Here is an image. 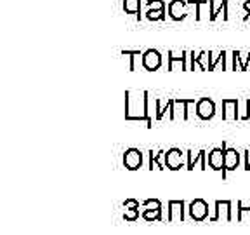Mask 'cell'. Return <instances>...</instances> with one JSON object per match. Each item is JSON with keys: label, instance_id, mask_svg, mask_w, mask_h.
Masks as SVG:
<instances>
[{"label": "cell", "instance_id": "obj_13", "mask_svg": "<svg viewBox=\"0 0 250 235\" xmlns=\"http://www.w3.org/2000/svg\"><path fill=\"white\" fill-rule=\"evenodd\" d=\"M224 148L226 145L223 143V148H212L207 153V161H208V167L212 171H221L224 172Z\"/></svg>", "mask_w": 250, "mask_h": 235}, {"label": "cell", "instance_id": "obj_12", "mask_svg": "<svg viewBox=\"0 0 250 235\" xmlns=\"http://www.w3.org/2000/svg\"><path fill=\"white\" fill-rule=\"evenodd\" d=\"M215 115V103L210 98H202L196 103V117L200 120H210Z\"/></svg>", "mask_w": 250, "mask_h": 235}, {"label": "cell", "instance_id": "obj_4", "mask_svg": "<svg viewBox=\"0 0 250 235\" xmlns=\"http://www.w3.org/2000/svg\"><path fill=\"white\" fill-rule=\"evenodd\" d=\"M188 214L193 221H203L208 218V204L203 199H195L188 206Z\"/></svg>", "mask_w": 250, "mask_h": 235}, {"label": "cell", "instance_id": "obj_25", "mask_svg": "<svg viewBox=\"0 0 250 235\" xmlns=\"http://www.w3.org/2000/svg\"><path fill=\"white\" fill-rule=\"evenodd\" d=\"M146 18L149 21H164L165 20V9H148Z\"/></svg>", "mask_w": 250, "mask_h": 235}, {"label": "cell", "instance_id": "obj_30", "mask_svg": "<svg viewBox=\"0 0 250 235\" xmlns=\"http://www.w3.org/2000/svg\"><path fill=\"white\" fill-rule=\"evenodd\" d=\"M243 159H245V161H243V165H245V171H250V150H245V152H243Z\"/></svg>", "mask_w": 250, "mask_h": 235}, {"label": "cell", "instance_id": "obj_5", "mask_svg": "<svg viewBox=\"0 0 250 235\" xmlns=\"http://www.w3.org/2000/svg\"><path fill=\"white\" fill-rule=\"evenodd\" d=\"M188 0H170L167 5L168 18L172 21H183L189 12H188Z\"/></svg>", "mask_w": 250, "mask_h": 235}, {"label": "cell", "instance_id": "obj_2", "mask_svg": "<svg viewBox=\"0 0 250 235\" xmlns=\"http://www.w3.org/2000/svg\"><path fill=\"white\" fill-rule=\"evenodd\" d=\"M214 216H208V221L210 223H215V221H233L234 214H233V204L229 200H217L214 206Z\"/></svg>", "mask_w": 250, "mask_h": 235}, {"label": "cell", "instance_id": "obj_7", "mask_svg": "<svg viewBox=\"0 0 250 235\" xmlns=\"http://www.w3.org/2000/svg\"><path fill=\"white\" fill-rule=\"evenodd\" d=\"M141 65L148 71H156L162 67V54L156 49H148L141 56Z\"/></svg>", "mask_w": 250, "mask_h": 235}, {"label": "cell", "instance_id": "obj_21", "mask_svg": "<svg viewBox=\"0 0 250 235\" xmlns=\"http://www.w3.org/2000/svg\"><path fill=\"white\" fill-rule=\"evenodd\" d=\"M236 206H238L236 219H238L240 223H247V221H250V204H249V206H245L242 200H238V202H236Z\"/></svg>", "mask_w": 250, "mask_h": 235}, {"label": "cell", "instance_id": "obj_11", "mask_svg": "<svg viewBox=\"0 0 250 235\" xmlns=\"http://www.w3.org/2000/svg\"><path fill=\"white\" fill-rule=\"evenodd\" d=\"M188 58H189V52H188V51H181V52L168 51V54H167V70L168 71L176 70V65H179L181 70H189V65L186 63Z\"/></svg>", "mask_w": 250, "mask_h": 235}, {"label": "cell", "instance_id": "obj_3", "mask_svg": "<svg viewBox=\"0 0 250 235\" xmlns=\"http://www.w3.org/2000/svg\"><path fill=\"white\" fill-rule=\"evenodd\" d=\"M195 167L205 171L207 169V152L205 150H188L186 152V169L188 171H193Z\"/></svg>", "mask_w": 250, "mask_h": 235}, {"label": "cell", "instance_id": "obj_23", "mask_svg": "<svg viewBox=\"0 0 250 235\" xmlns=\"http://www.w3.org/2000/svg\"><path fill=\"white\" fill-rule=\"evenodd\" d=\"M122 56H129L130 58V63H129V70L130 71H136L137 70V59H139V56H143V52L141 51H122Z\"/></svg>", "mask_w": 250, "mask_h": 235}, {"label": "cell", "instance_id": "obj_15", "mask_svg": "<svg viewBox=\"0 0 250 235\" xmlns=\"http://www.w3.org/2000/svg\"><path fill=\"white\" fill-rule=\"evenodd\" d=\"M191 98L174 99V120H188V105Z\"/></svg>", "mask_w": 250, "mask_h": 235}, {"label": "cell", "instance_id": "obj_1", "mask_svg": "<svg viewBox=\"0 0 250 235\" xmlns=\"http://www.w3.org/2000/svg\"><path fill=\"white\" fill-rule=\"evenodd\" d=\"M148 96L146 91H125V120L148 122Z\"/></svg>", "mask_w": 250, "mask_h": 235}, {"label": "cell", "instance_id": "obj_22", "mask_svg": "<svg viewBox=\"0 0 250 235\" xmlns=\"http://www.w3.org/2000/svg\"><path fill=\"white\" fill-rule=\"evenodd\" d=\"M141 212L143 211H155V209H162V202L158 199H146L145 202H141Z\"/></svg>", "mask_w": 250, "mask_h": 235}, {"label": "cell", "instance_id": "obj_27", "mask_svg": "<svg viewBox=\"0 0 250 235\" xmlns=\"http://www.w3.org/2000/svg\"><path fill=\"white\" fill-rule=\"evenodd\" d=\"M146 5H148V9H167L165 0H148Z\"/></svg>", "mask_w": 250, "mask_h": 235}, {"label": "cell", "instance_id": "obj_16", "mask_svg": "<svg viewBox=\"0 0 250 235\" xmlns=\"http://www.w3.org/2000/svg\"><path fill=\"white\" fill-rule=\"evenodd\" d=\"M165 153L164 150H156V152H153V150H149V169H156V171H162V169L167 167V164H165Z\"/></svg>", "mask_w": 250, "mask_h": 235}, {"label": "cell", "instance_id": "obj_31", "mask_svg": "<svg viewBox=\"0 0 250 235\" xmlns=\"http://www.w3.org/2000/svg\"><path fill=\"white\" fill-rule=\"evenodd\" d=\"M243 9L250 14V0H245V2H243Z\"/></svg>", "mask_w": 250, "mask_h": 235}, {"label": "cell", "instance_id": "obj_14", "mask_svg": "<svg viewBox=\"0 0 250 235\" xmlns=\"http://www.w3.org/2000/svg\"><path fill=\"white\" fill-rule=\"evenodd\" d=\"M186 204L183 200H170L168 202V212H167V219L170 223H181L184 219V211H186Z\"/></svg>", "mask_w": 250, "mask_h": 235}, {"label": "cell", "instance_id": "obj_28", "mask_svg": "<svg viewBox=\"0 0 250 235\" xmlns=\"http://www.w3.org/2000/svg\"><path fill=\"white\" fill-rule=\"evenodd\" d=\"M245 110H243V114L240 115V120H243V122H247V120H250V99H245Z\"/></svg>", "mask_w": 250, "mask_h": 235}, {"label": "cell", "instance_id": "obj_19", "mask_svg": "<svg viewBox=\"0 0 250 235\" xmlns=\"http://www.w3.org/2000/svg\"><path fill=\"white\" fill-rule=\"evenodd\" d=\"M122 9H124L125 14H134L141 20V0H124Z\"/></svg>", "mask_w": 250, "mask_h": 235}, {"label": "cell", "instance_id": "obj_10", "mask_svg": "<svg viewBox=\"0 0 250 235\" xmlns=\"http://www.w3.org/2000/svg\"><path fill=\"white\" fill-rule=\"evenodd\" d=\"M143 165V152L137 148H129L124 152V167L129 171H137Z\"/></svg>", "mask_w": 250, "mask_h": 235}, {"label": "cell", "instance_id": "obj_9", "mask_svg": "<svg viewBox=\"0 0 250 235\" xmlns=\"http://www.w3.org/2000/svg\"><path fill=\"white\" fill-rule=\"evenodd\" d=\"M184 157H186V153L181 152L179 148L167 150V153H165V164H167V169H170V171H179L181 167H184V165H186Z\"/></svg>", "mask_w": 250, "mask_h": 235}, {"label": "cell", "instance_id": "obj_18", "mask_svg": "<svg viewBox=\"0 0 250 235\" xmlns=\"http://www.w3.org/2000/svg\"><path fill=\"white\" fill-rule=\"evenodd\" d=\"M208 21H217L219 16H223V21H228V0H223L219 9L214 7V0H210V7H208Z\"/></svg>", "mask_w": 250, "mask_h": 235}, {"label": "cell", "instance_id": "obj_6", "mask_svg": "<svg viewBox=\"0 0 250 235\" xmlns=\"http://www.w3.org/2000/svg\"><path fill=\"white\" fill-rule=\"evenodd\" d=\"M223 120L236 122L240 120V101L234 98L223 99Z\"/></svg>", "mask_w": 250, "mask_h": 235}, {"label": "cell", "instance_id": "obj_29", "mask_svg": "<svg viewBox=\"0 0 250 235\" xmlns=\"http://www.w3.org/2000/svg\"><path fill=\"white\" fill-rule=\"evenodd\" d=\"M141 208V204L137 202L136 199H127L124 202V209H139Z\"/></svg>", "mask_w": 250, "mask_h": 235}, {"label": "cell", "instance_id": "obj_26", "mask_svg": "<svg viewBox=\"0 0 250 235\" xmlns=\"http://www.w3.org/2000/svg\"><path fill=\"white\" fill-rule=\"evenodd\" d=\"M141 216V209H124V219L127 221H136Z\"/></svg>", "mask_w": 250, "mask_h": 235}, {"label": "cell", "instance_id": "obj_20", "mask_svg": "<svg viewBox=\"0 0 250 235\" xmlns=\"http://www.w3.org/2000/svg\"><path fill=\"white\" fill-rule=\"evenodd\" d=\"M226 58H228L226 51H221L215 58H212V52L208 51V71L215 70L217 65H223V70H224V68H226Z\"/></svg>", "mask_w": 250, "mask_h": 235}, {"label": "cell", "instance_id": "obj_24", "mask_svg": "<svg viewBox=\"0 0 250 235\" xmlns=\"http://www.w3.org/2000/svg\"><path fill=\"white\" fill-rule=\"evenodd\" d=\"M141 218L146 219V221H162L164 216H162V209H155V211H143Z\"/></svg>", "mask_w": 250, "mask_h": 235}, {"label": "cell", "instance_id": "obj_8", "mask_svg": "<svg viewBox=\"0 0 250 235\" xmlns=\"http://www.w3.org/2000/svg\"><path fill=\"white\" fill-rule=\"evenodd\" d=\"M240 161H242V153L234 148H224V172L223 180H226V174L231 171H236L240 167Z\"/></svg>", "mask_w": 250, "mask_h": 235}, {"label": "cell", "instance_id": "obj_17", "mask_svg": "<svg viewBox=\"0 0 250 235\" xmlns=\"http://www.w3.org/2000/svg\"><path fill=\"white\" fill-rule=\"evenodd\" d=\"M231 58H233V65H231V68H233V70H240V71L249 70V67H250V52H247L245 58L242 59V52L233 51V52H231Z\"/></svg>", "mask_w": 250, "mask_h": 235}]
</instances>
